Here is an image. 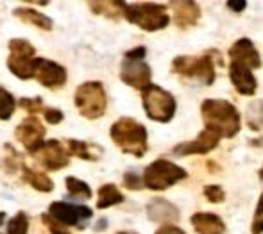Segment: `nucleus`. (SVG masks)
<instances>
[{"label": "nucleus", "instance_id": "nucleus-30", "mask_svg": "<svg viewBox=\"0 0 263 234\" xmlns=\"http://www.w3.org/2000/svg\"><path fill=\"white\" fill-rule=\"evenodd\" d=\"M18 106L22 109L29 111L31 114H36L43 109V99L42 96H34V99H20L18 100Z\"/></svg>", "mask_w": 263, "mask_h": 234}, {"label": "nucleus", "instance_id": "nucleus-37", "mask_svg": "<svg viewBox=\"0 0 263 234\" xmlns=\"http://www.w3.org/2000/svg\"><path fill=\"white\" fill-rule=\"evenodd\" d=\"M246 6H247L246 0H229V2H228V7H229V9L236 11V13H240V11L246 9Z\"/></svg>", "mask_w": 263, "mask_h": 234}, {"label": "nucleus", "instance_id": "nucleus-41", "mask_svg": "<svg viewBox=\"0 0 263 234\" xmlns=\"http://www.w3.org/2000/svg\"><path fill=\"white\" fill-rule=\"evenodd\" d=\"M260 177L263 179V166H261V170H260Z\"/></svg>", "mask_w": 263, "mask_h": 234}, {"label": "nucleus", "instance_id": "nucleus-17", "mask_svg": "<svg viewBox=\"0 0 263 234\" xmlns=\"http://www.w3.org/2000/svg\"><path fill=\"white\" fill-rule=\"evenodd\" d=\"M147 217L153 222H163L165 225H170V222L179 220V209L165 199H153L147 204Z\"/></svg>", "mask_w": 263, "mask_h": 234}, {"label": "nucleus", "instance_id": "nucleus-23", "mask_svg": "<svg viewBox=\"0 0 263 234\" xmlns=\"http://www.w3.org/2000/svg\"><path fill=\"white\" fill-rule=\"evenodd\" d=\"M124 202V195L115 184H104L99 189V199H97V209H107L111 206Z\"/></svg>", "mask_w": 263, "mask_h": 234}, {"label": "nucleus", "instance_id": "nucleus-22", "mask_svg": "<svg viewBox=\"0 0 263 234\" xmlns=\"http://www.w3.org/2000/svg\"><path fill=\"white\" fill-rule=\"evenodd\" d=\"M22 173H24V181L29 183L34 189L43 193H50L54 189V183L49 176H45L43 172H36L32 168H27V166H22Z\"/></svg>", "mask_w": 263, "mask_h": 234}, {"label": "nucleus", "instance_id": "nucleus-36", "mask_svg": "<svg viewBox=\"0 0 263 234\" xmlns=\"http://www.w3.org/2000/svg\"><path fill=\"white\" fill-rule=\"evenodd\" d=\"M156 234H186L183 231V229H179V227H176V225H163V227H159Z\"/></svg>", "mask_w": 263, "mask_h": 234}, {"label": "nucleus", "instance_id": "nucleus-40", "mask_svg": "<svg viewBox=\"0 0 263 234\" xmlns=\"http://www.w3.org/2000/svg\"><path fill=\"white\" fill-rule=\"evenodd\" d=\"M117 234H136V232H131V231H122V232H117Z\"/></svg>", "mask_w": 263, "mask_h": 234}, {"label": "nucleus", "instance_id": "nucleus-29", "mask_svg": "<svg viewBox=\"0 0 263 234\" xmlns=\"http://www.w3.org/2000/svg\"><path fill=\"white\" fill-rule=\"evenodd\" d=\"M4 165H6V170L9 173H14L16 172V168L20 165V159H18V154L14 152V148L11 147V145H6V155H4Z\"/></svg>", "mask_w": 263, "mask_h": 234}, {"label": "nucleus", "instance_id": "nucleus-5", "mask_svg": "<svg viewBox=\"0 0 263 234\" xmlns=\"http://www.w3.org/2000/svg\"><path fill=\"white\" fill-rule=\"evenodd\" d=\"M142 100H143V109H145L147 116L154 122H161V124H168L176 114V99L172 93H168L166 90L151 84L149 88L142 91Z\"/></svg>", "mask_w": 263, "mask_h": 234}, {"label": "nucleus", "instance_id": "nucleus-33", "mask_svg": "<svg viewBox=\"0 0 263 234\" xmlns=\"http://www.w3.org/2000/svg\"><path fill=\"white\" fill-rule=\"evenodd\" d=\"M43 118L47 120V124L58 125V124H61V122H63L65 114H63V111H59V109H54V107H47V109H43Z\"/></svg>", "mask_w": 263, "mask_h": 234}, {"label": "nucleus", "instance_id": "nucleus-20", "mask_svg": "<svg viewBox=\"0 0 263 234\" xmlns=\"http://www.w3.org/2000/svg\"><path fill=\"white\" fill-rule=\"evenodd\" d=\"M13 13H14V16L20 18L22 22L34 25V27L42 29V31H50L54 25L52 20H50L47 14L40 13V11H36V9H31V7H16Z\"/></svg>", "mask_w": 263, "mask_h": 234}, {"label": "nucleus", "instance_id": "nucleus-15", "mask_svg": "<svg viewBox=\"0 0 263 234\" xmlns=\"http://www.w3.org/2000/svg\"><path fill=\"white\" fill-rule=\"evenodd\" d=\"M229 57H231L233 63H242L251 70L261 66L260 54H258L256 47L249 38H240L238 42H235V45L229 48Z\"/></svg>", "mask_w": 263, "mask_h": 234}, {"label": "nucleus", "instance_id": "nucleus-24", "mask_svg": "<svg viewBox=\"0 0 263 234\" xmlns=\"http://www.w3.org/2000/svg\"><path fill=\"white\" fill-rule=\"evenodd\" d=\"M90 9L97 14H104L107 18L118 20L120 16H124L125 13V2H88Z\"/></svg>", "mask_w": 263, "mask_h": 234}, {"label": "nucleus", "instance_id": "nucleus-8", "mask_svg": "<svg viewBox=\"0 0 263 234\" xmlns=\"http://www.w3.org/2000/svg\"><path fill=\"white\" fill-rule=\"evenodd\" d=\"M172 70L179 75L197 79L201 84L210 86L215 81V65L210 54L204 55H179L174 59Z\"/></svg>", "mask_w": 263, "mask_h": 234}, {"label": "nucleus", "instance_id": "nucleus-4", "mask_svg": "<svg viewBox=\"0 0 263 234\" xmlns=\"http://www.w3.org/2000/svg\"><path fill=\"white\" fill-rule=\"evenodd\" d=\"M124 16L127 18V22L138 25L147 32L161 31L170 22L166 14V6H161V4H131V6L127 4Z\"/></svg>", "mask_w": 263, "mask_h": 234}, {"label": "nucleus", "instance_id": "nucleus-21", "mask_svg": "<svg viewBox=\"0 0 263 234\" xmlns=\"http://www.w3.org/2000/svg\"><path fill=\"white\" fill-rule=\"evenodd\" d=\"M66 148L72 155L84 161H97L102 154V148L99 145H90L86 141H79V140H68L66 141Z\"/></svg>", "mask_w": 263, "mask_h": 234}, {"label": "nucleus", "instance_id": "nucleus-11", "mask_svg": "<svg viewBox=\"0 0 263 234\" xmlns=\"http://www.w3.org/2000/svg\"><path fill=\"white\" fill-rule=\"evenodd\" d=\"M151 66L147 65L143 59H125L120 65V79L122 83H125L127 86L135 88V90H145L151 86Z\"/></svg>", "mask_w": 263, "mask_h": 234}, {"label": "nucleus", "instance_id": "nucleus-28", "mask_svg": "<svg viewBox=\"0 0 263 234\" xmlns=\"http://www.w3.org/2000/svg\"><path fill=\"white\" fill-rule=\"evenodd\" d=\"M29 231V218L24 211H18L7 224V234H27Z\"/></svg>", "mask_w": 263, "mask_h": 234}, {"label": "nucleus", "instance_id": "nucleus-35", "mask_svg": "<svg viewBox=\"0 0 263 234\" xmlns=\"http://www.w3.org/2000/svg\"><path fill=\"white\" fill-rule=\"evenodd\" d=\"M145 54H147V50H145V47H136V48H133V50H129V52H125V59H143L145 57Z\"/></svg>", "mask_w": 263, "mask_h": 234}, {"label": "nucleus", "instance_id": "nucleus-39", "mask_svg": "<svg viewBox=\"0 0 263 234\" xmlns=\"http://www.w3.org/2000/svg\"><path fill=\"white\" fill-rule=\"evenodd\" d=\"M4 220H6V213H4V211H0V225L4 224Z\"/></svg>", "mask_w": 263, "mask_h": 234}, {"label": "nucleus", "instance_id": "nucleus-6", "mask_svg": "<svg viewBox=\"0 0 263 234\" xmlns=\"http://www.w3.org/2000/svg\"><path fill=\"white\" fill-rule=\"evenodd\" d=\"M184 177H186V170L181 168L179 165L166 161V159H156L143 172V186L154 191H163L183 181Z\"/></svg>", "mask_w": 263, "mask_h": 234}, {"label": "nucleus", "instance_id": "nucleus-25", "mask_svg": "<svg viewBox=\"0 0 263 234\" xmlns=\"http://www.w3.org/2000/svg\"><path fill=\"white\" fill-rule=\"evenodd\" d=\"M247 125L253 131H261L263 129V100H254L247 106Z\"/></svg>", "mask_w": 263, "mask_h": 234}, {"label": "nucleus", "instance_id": "nucleus-18", "mask_svg": "<svg viewBox=\"0 0 263 234\" xmlns=\"http://www.w3.org/2000/svg\"><path fill=\"white\" fill-rule=\"evenodd\" d=\"M197 234H224L226 225L218 215L213 213H195L190 218Z\"/></svg>", "mask_w": 263, "mask_h": 234}, {"label": "nucleus", "instance_id": "nucleus-3", "mask_svg": "<svg viewBox=\"0 0 263 234\" xmlns=\"http://www.w3.org/2000/svg\"><path fill=\"white\" fill-rule=\"evenodd\" d=\"M76 107L84 118L88 120H97L106 113L107 96L102 83L99 81H88L77 86L76 95H73Z\"/></svg>", "mask_w": 263, "mask_h": 234}, {"label": "nucleus", "instance_id": "nucleus-31", "mask_svg": "<svg viewBox=\"0 0 263 234\" xmlns=\"http://www.w3.org/2000/svg\"><path fill=\"white\" fill-rule=\"evenodd\" d=\"M204 197L210 200V202L218 204V202H222V200L226 199V193H224V189H222L220 186H215V184H211V186L204 188Z\"/></svg>", "mask_w": 263, "mask_h": 234}, {"label": "nucleus", "instance_id": "nucleus-16", "mask_svg": "<svg viewBox=\"0 0 263 234\" xmlns=\"http://www.w3.org/2000/svg\"><path fill=\"white\" fill-rule=\"evenodd\" d=\"M229 77H231L233 86L236 88V91H238L240 95L253 96L256 93L258 83H256V79H254L251 68H247L246 65L231 61V66H229Z\"/></svg>", "mask_w": 263, "mask_h": 234}, {"label": "nucleus", "instance_id": "nucleus-26", "mask_svg": "<svg viewBox=\"0 0 263 234\" xmlns=\"http://www.w3.org/2000/svg\"><path fill=\"white\" fill-rule=\"evenodd\" d=\"M65 184H66L68 193H72V195L81 197V199H84V200L91 199V188H90V184L84 183V181L77 179V177H66Z\"/></svg>", "mask_w": 263, "mask_h": 234}, {"label": "nucleus", "instance_id": "nucleus-12", "mask_svg": "<svg viewBox=\"0 0 263 234\" xmlns=\"http://www.w3.org/2000/svg\"><path fill=\"white\" fill-rule=\"evenodd\" d=\"M34 79L42 86L50 88V90H59V88H63L66 84L68 73H66L65 66H61L59 63L45 57H36Z\"/></svg>", "mask_w": 263, "mask_h": 234}, {"label": "nucleus", "instance_id": "nucleus-19", "mask_svg": "<svg viewBox=\"0 0 263 234\" xmlns=\"http://www.w3.org/2000/svg\"><path fill=\"white\" fill-rule=\"evenodd\" d=\"M170 4H172L177 27L188 29L197 24L199 16H201V9H199L197 2H170Z\"/></svg>", "mask_w": 263, "mask_h": 234}, {"label": "nucleus", "instance_id": "nucleus-32", "mask_svg": "<svg viewBox=\"0 0 263 234\" xmlns=\"http://www.w3.org/2000/svg\"><path fill=\"white\" fill-rule=\"evenodd\" d=\"M263 232V193L258 200V207L254 211V220H253V234Z\"/></svg>", "mask_w": 263, "mask_h": 234}, {"label": "nucleus", "instance_id": "nucleus-13", "mask_svg": "<svg viewBox=\"0 0 263 234\" xmlns=\"http://www.w3.org/2000/svg\"><path fill=\"white\" fill-rule=\"evenodd\" d=\"M38 163H42L43 168L55 172L70 165V152L59 140H49L43 143V147L34 154Z\"/></svg>", "mask_w": 263, "mask_h": 234}, {"label": "nucleus", "instance_id": "nucleus-9", "mask_svg": "<svg viewBox=\"0 0 263 234\" xmlns=\"http://www.w3.org/2000/svg\"><path fill=\"white\" fill-rule=\"evenodd\" d=\"M49 217L59 225H70V227L84 229L93 217V211L88 206L66 202H52L49 207Z\"/></svg>", "mask_w": 263, "mask_h": 234}, {"label": "nucleus", "instance_id": "nucleus-14", "mask_svg": "<svg viewBox=\"0 0 263 234\" xmlns=\"http://www.w3.org/2000/svg\"><path fill=\"white\" fill-rule=\"evenodd\" d=\"M220 141V136L217 132H211L208 129L201 131V134L195 140L186 141V143H179L174 148V154L177 155H190V154H208L213 150Z\"/></svg>", "mask_w": 263, "mask_h": 234}, {"label": "nucleus", "instance_id": "nucleus-38", "mask_svg": "<svg viewBox=\"0 0 263 234\" xmlns=\"http://www.w3.org/2000/svg\"><path fill=\"white\" fill-rule=\"evenodd\" d=\"M106 227H107V220H106V218H101V220L95 224V231H97V232H101L102 229H106Z\"/></svg>", "mask_w": 263, "mask_h": 234}, {"label": "nucleus", "instance_id": "nucleus-1", "mask_svg": "<svg viewBox=\"0 0 263 234\" xmlns=\"http://www.w3.org/2000/svg\"><path fill=\"white\" fill-rule=\"evenodd\" d=\"M204 129L217 132L220 138H233L240 131L238 109L228 100L208 99L201 106Z\"/></svg>", "mask_w": 263, "mask_h": 234}, {"label": "nucleus", "instance_id": "nucleus-2", "mask_svg": "<svg viewBox=\"0 0 263 234\" xmlns=\"http://www.w3.org/2000/svg\"><path fill=\"white\" fill-rule=\"evenodd\" d=\"M109 136L113 143L125 154L135 158H142L147 152V129L135 118L124 116L117 120L109 129Z\"/></svg>", "mask_w": 263, "mask_h": 234}, {"label": "nucleus", "instance_id": "nucleus-34", "mask_svg": "<svg viewBox=\"0 0 263 234\" xmlns=\"http://www.w3.org/2000/svg\"><path fill=\"white\" fill-rule=\"evenodd\" d=\"M124 184H125V188H129V189H142L143 179H140V176H136L135 172H125Z\"/></svg>", "mask_w": 263, "mask_h": 234}, {"label": "nucleus", "instance_id": "nucleus-7", "mask_svg": "<svg viewBox=\"0 0 263 234\" xmlns=\"http://www.w3.org/2000/svg\"><path fill=\"white\" fill-rule=\"evenodd\" d=\"M9 47V57H7V68L13 75H16L18 79L27 81L31 77H34V68H36V50L32 47L31 42L27 40H11L7 43Z\"/></svg>", "mask_w": 263, "mask_h": 234}, {"label": "nucleus", "instance_id": "nucleus-27", "mask_svg": "<svg viewBox=\"0 0 263 234\" xmlns=\"http://www.w3.org/2000/svg\"><path fill=\"white\" fill-rule=\"evenodd\" d=\"M14 109H16V100L14 96L0 86V120H9L13 116Z\"/></svg>", "mask_w": 263, "mask_h": 234}, {"label": "nucleus", "instance_id": "nucleus-10", "mask_svg": "<svg viewBox=\"0 0 263 234\" xmlns=\"http://www.w3.org/2000/svg\"><path fill=\"white\" fill-rule=\"evenodd\" d=\"M45 125L40 122V118L29 116L14 129V136L25 147V150L31 155H34L40 148L43 147V138H45Z\"/></svg>", "mask_w": 263, "mask_h": 234}]
</instances>
